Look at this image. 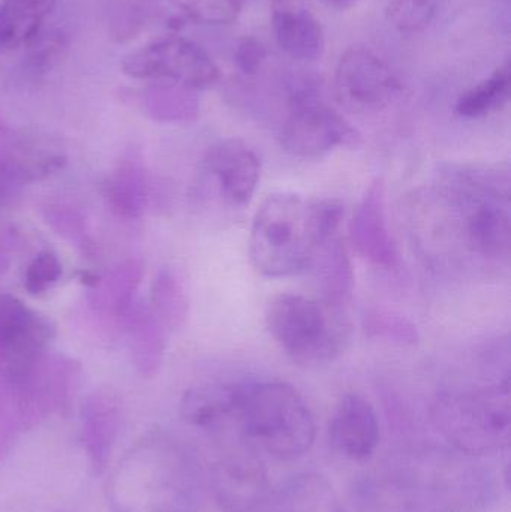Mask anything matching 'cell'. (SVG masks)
Returning <instances> with one entry per match:
<instances>
[{
	"label": "cell",
	"instance_id": "1",
	"mask_svg": "<svg viewBox=\"0 0 511 512\" xmlns=\"http://www.w3.org/2000/svg\"><path fill=\"white\" fill-rule=\"evenodd\" d=\"M342 218L344 207L330 198H305L291 192L269 195L252 219L251 264L273 279L308 270L317 252L336 237Z\"/></svg>",
	"mask_w": 511,
	"mask_h": 512
},
{
	"label": "cell",
	"instance_id": "2",
	"mask_svg": "<svg viewBox=\"0 0 511 512\" xmlns=\"http://www.w3.org/2000/svg\"><path fill=\"white\" fill-rule=\"evenodd\" d=\"M107 501L113 512H198L197 460L170 436L150 433L114 469Z\"/></svg>",
	"mask_w": 511,
	"mask_h": 512
},
{
	"label": "cell",
	"instance_id": "3",
	"mask_svg": "<svg viewBox=\"0 0 511 512\" xmlns=\"http://www.w3.org/2000/svg\"><path fill=\"white\" fill-rule=\"evenodd\" d=\"M228 423L249 444L281 460L305 456L317 433L314 415L302 394L279 381L242 382Z\"/></svg>",
	"mask_w": 511,
	"mask_h": 512
},
{
	"label": "cell",
	"instance_id": "4",
	"mask_svg": "<svg viewBox=\"0 0 511 512\" xmlns=\"http://www.w3.org/2000/svg\"><path fill=\"white\" fill-rule=\"evenodd\" d=\"M509 174L458 167L444 176V198L459 216V233L473 254L486 259L510 255Z\"/></svg>",
	"mask_w": 511,
	"mask_h": 512
},
{
	"label": "cell",
	"instance_id": "5",
	"mask_svg": "<svg viewBox=\"0 0 511 512\" xmlns=\"http://www.w3.org/2000/svg\"><path fill=\"white\" fill-rule=\"evenodd\" d=\"M266 327L282 352L308 369L333 363L344 351L350 333L344 307L293 292L270 300Z\"/></svg>",
	"mask_w": 511,
	"mask_h": 512
},
{
	"label": "cell",
	"instance_id": "6",
	"mask_svg": "<svg viewBox=\"0 0 511 512\" xmlns=\"http://www.w3.org/2000/svg\"><path fill=\"white\" fill-rule=\"evenodd\" d=\"M432 421L462 453L476 456L501 450L510 438L509 379L479 390L441 394L432 405Z\"/></svg>",
	"mask_w": 511,
	"mask_h": 512
},
{
	"label": "cell",
	"instance_id": "7",
	"mask_svg": "<svg viewBox=\"0 0 511 512\" xmlns=\"http://www.w3.org/2000/svg\"><path fill=\"white\" fill-rule=\"evenodd\" d=\"M279 144L299 159L323 158L338 147H357L360 134L342 114L321 101L314 84H296L288 96V114Z\"/></svg>",
	"mask_w": 511,
	"mask_h": 512
},
{
	"label": "cell",
	"instance_id": "8",
	"mask_svg": "<svg viewBox=\"0 0 511 512\" xmlns=\"http://www.w3.org/2000/svg\"><path fill=\"white\" fill-rule=\"evenodd\" d=\"M122 69L138 80L167 81L192 90L212 87L221 78L212 57L182 36H167L128 54Z\"/></svg>",
	"mask_w": 511,
	"mask_h": 512
},
{
	"label": "cell",
	"instance_id": "9",
	"mask_svg": "<svg viewBox=\"0 0 511 512\" xmlns=\"http://www.w3.org/2000/svg\"><path fill=\"white\" fill-rule=\"evenodd\" d=\"M210 466V486L225 512H252L267 495V472L258 448L239 432L222 438Z\"/></svg>",
	"mask_w": 511,
	"mask_h": 512
},
{
	"label": "cell",
	"instance_id": "10",
	"mask_svg": "<svg viewBox=\"0 0 511 512\" xmlns=\"http://www.w3.org/2000/svg\"><path fill=\"white\" fill-rule=\"evenodd\" d=\"M336 99L357 114L380 113L402 93L398 75L374 51L353 47L342 54L335 72Z\"/></svg>",
	"mask_w": 511,
	"mask_h": 512
},
{
	"label": "cell",
	"instance_id": "11",
	"mask_svg": "<svg viewBox=\"0 0 511 512\" xmlns=\"http://www.w3.org/2000/svg\"><path fill=\"white\" fill-rule=\"evenodd\" d=\"M204 164L225 203L233 209H243L251 203L261 179V161L245 141H219L210 147Z\"/></svg>",
	"mask_w": 511,
	"mask_h": 512
},
{
	"label": "cell",
	"instance_id": "12",
	"mask_svg": "<svg viewBox=\"0 0 511 512\" xmlns=\"http://www.w3.org/2000/svg\"><path fill=\"white\" fill-rule=\"evenodd\" d=\"M329 438L345 459H371L380 444V421L372 403L362 394H345L330 418Z\"/></svg>",
	"mask_w": 511,
	"mask_h": 512
},
{
	"label": "cell",
	"instance_id": "13",
	"mask_svg": "<svg viewBox=\"0 0 511 512\" xmlns=\"http://www.w3.org/2000/svg\"><path fill=\"white\" fill-rule=\"evenodd\" d=\"M350 239L357 254L377 267L398 264L399 254L386 216L384 183L375 180L363 195L350 224Z\"/></svg>",
	"mask_w": 511,
	"mask_h": 512
},
{
	"label": "cell",
	"instance_id": "14",
	"mask_svg": "<svg viewBox=\"0 0 511 512\" xmlns=\"http://www.w3.org/2000/svg\"><path fill=\"white\" fill-rule=\"evenodd\" d=\"M272 26L279 47L293 59L314 62L323 56V27L305 6L293 0H275Z\"/></svg>",
	"mask_w": 511,
	"mask_h": 512
},
{
	"label": "cell",
	"instance_id": "15",
	"mask_svg": "<svg viewBox=\"0 0 511 512\" xmlns=\"http://www.w3.org/2000/svg\"><path fill=\"white\" fill-rule=\"evenodd\" d=\"M240 385L236 382L198 385L186 391L180 403L183 420L198 429H215L225 426L233 417L239 399Z\"/></svg>",
	"mask_w": 511,
	"mask_h": 512
},
{
	"label": "cell",
	"instance_id": "16",
	"mask_svg": "<svg viewBox=\"0 0 511 512\" xmlns=\"http://www.w3.org/2000/svg\"><path fill=\"white\" fill-rule=\"evenodd\" d=\"M56 5L57 0H2L0 53H11L32 44L41 35Z\"/></svg>",
	"mask_w": 511,
	"mask_h": 512
},
{
	"label": "cell",
	"instance_id": "17",
	"mask_svg": "<svg viewBox=\"0 0 511 512\" xmlns=\"http://www.w3.org/2000/svg\"><path fill=\"white\" fill-rule=\"evenodd\" d=\"M84 450L95 474L107 469L120 433V412L110 400L93 399L83 409Z\"/></svg>",
	"mask_w": 511,
	"mask_h": 512
},
{
	"label": "cell",
	"instance_id": "18",
	"mask_svg": "<svg viewBox=\"0 0 511 512\" xmlns=\"http://www.w3.org/2000/svg\"><path fill=\"white\" fill-rule=\"evenodd\" d=\"M272 512H345L332 484L323 475H294L275 496Z\"/></svg>",
	"mask_w": 511,
	"mask_h": 512
},
{
	"label": "cell",
	"instance_id": "19",
	"mask_svg": "<svg viewBox=\"0 0 511 512\" xmlns=\"http://www.w3.org/2000/svg\"><path fill=\"white\" fill-rule=\"evenodd\" d=\"M309 268H314L321 291L320 300L344 307L353 288V271L342 240L333 237L327 242L312 259Z\"/></svg>",
	"mask_w": 511,
	"mask_h": 512
},
{
	"label": "cell",
	"instance_id": "20",
	"mask_svg": "<svg viewBox=\"0 0 511 512\" xmlns=\"http://www.w3.org/2000/svg\"><path fill=\"white\" fill-rule=\"evenodd\" d=\"M510 77L509 62L498 66L491 77L459 96L455 113L462 119H480L501 110L509 102Z\"/></svg>",
	"mask_w": 511,
	"mask_h": 512
},
{
	"label": "cell",
	"instance_id": "21",
	"mask_svg": "<svg viewBox=\"0 0 511 512\" xmlns=\"http://www.w3.org/2000/svg\"><path fill=\"white\" fill-rule=\"evenodd\" d=\"M452 0H387V21L404 35L425 32Z\"/></svg>",
	"mask_w": 511,
	"mask_h": 512
},
{
	"label": "cell",
	"instance_id": "22",
	"mask_svg": "<svg viewBox=\"0 0 511 512\" xmlns=\"http://www.w3.org/2000/svg\"><path fill=\"white\" fill-rule=\"evenodd\" d=\"M194 92L182 84L159 81L147 92V104L161 119L189 120L198 114V99Z\"/></svg>",
	"mask_w": 511,
	"mask_h": 512
},
{
	"label": "cell",
	"instance_id": "23",
	"mask_svg": "<svg viewBox=\"0 0 511 512\" xmlns=\"http://www.w3.org/2000/svg\"><path fill=\"white\" fill-rule=\"evenodd\" d=\"M188 20L198 24H231L237 20L242 3L237 0H171Z\"/></svg>",
	"mask_w": 511,
	"mask_h": 512
},
{
	"label": "cell",
	"instance_id": "24",
	"mask_svg": "<svg viewBox=\"0 0 511 512\" xmlns=\"http://www.w3.org/2000/svg\"><path fill=\"white\" fill-rule=\"evenodd\" d=\"M366 330L375 337H383L390 342L407 343L417 342V331L410 322L392 313L372 310L366 315Z\"/></svg>",
	"mask_w": 511,
	"mask_h": 512
},
{
	"label": "cell",
	"instance_id": "25",
	"mask_svg": "<svg viewBox=\"0 0 511 512\" xmlns=\"http://www.w3.org/2000/svg\"><path fill=\"white\" fill-rule=\"evenodd\" d=\"M60 273H62V267H60L56 256L50 252H42V254L36 255L32 264L27 268L24 285L33 294L45 291L51 283L59 279Z\"/></svg>",
	"mask_w": 511,
	"mask_h": 512
},
{
	"label": "cell",
	"instance_id": "26",
	"mask_svg": "<svg viewBox=\"0 0 511 512\" xmlns=\"http://www.w3.org/2000/svg\"><path fill=\"white\" fill-rule=\"evenodd\" d=\"M267 59V50L263 42L258 41L254 36H246L240 39L234 50V62L237 68L243 75H257L260 69L263 68L264 62Z\"/></svg>",
	"mask_w": 511,
	"mask_h": 512
},
{
	"label": "cell",
	"instance_id": "27",
	"mask_svg": "<svg viewBox=\"0 0 511 512\" xmlns=\"http://www.w3.org/2000/svg\"><path fill=\"white\" fill-rule=\"evenodd\" d=\"M321 2H323L324 5L329 6V8L338 9V11H345V9L356 5L359 0H321Z\"/></svg>",
	"mask_w": 511,
	"mask_h": 512
},
{
	"label": "cell",
	"instance_id": "28",
	"mask_svg": "<svg viewBox=\"0 0 511 512\" xmlns=\"http://www.w3.org/2000/svg\"><path fill=\"white\" fill-rule=\"evenodd\" d=\"M237 2L242 3L243 5V3H245V0H237Z\"/></svg>",
	"mask_w": 511,
	"mask_h": 512
}]
</instances>
